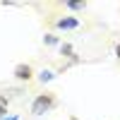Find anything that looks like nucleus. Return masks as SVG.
Returning a JSON list of instances; mask_svg holds the SVG:
<instances>
[{"label": "nucleus", "mask_w": 120, "mask_h": 120, "mask_svg": "<svg viewBox=\"0 0 120 120\" xmlns=\"http://www.w3.org/2000/svg\"><path fill=\"white\" fill-rule=\"evenodd\" d=\"M7 118V111H3V108H0V120H5Z\"/></svg>", "instance_id": "1a4fd4ad"}, {"label": "nucleus", "mask_w": 120, "mask_h": 120, "mask_svg": "<svg viewBox=\"0 0 120 120\" xmlns=\"http://www.w3.org/2000/svg\"><path fill=\"white\" fill-rule=\"evenodd\" d=\"M53 77H55V75L51 72V70H43V72H41V75H38V82H43V84H46V82H51V79H53Z\"/></svg>", "instance_id": "20e7f679"}, {"label": "nucleus", "mask_w": 120, "mask_h": 120, "mask_svg": "<svg viewBox=\"0 0 120 120\" xmlns=\"http://www.w3.org/2000/svg\"><path fill=\"white\" fill-rule=\"evenodd\" d=\"M15 77H17V79H22V82H29V79L34 77V72H31V67H29V65L22 63V65H17V67H15Z\"/></svg>", "instance_id": "f03ea898"}, {"label": "nucleus", "mask_w": 120, "mask_h": 120, "mask_svg": "<svg viewBox=\"0 0 120 120\" xmlns=\"http://www.w3.org/2000/svg\"><path fill=\"white\" fill-rule=\"evenodd\" d=\"M5 120H19V115H7Z\"/></svg>", "instance_id": "9d476101"}, {"label": "nucleus", "mask_w": 120, "mask_h": 120, "mask_svg": "<svg viewBox=\"0 0 120 120\" xmlns=\"http://www.w3.org/2000/svg\"><path fill=\"white\" fill-rule=\"evenodd\" d=\"M53 106H55V98H53L51 94H38V96L34 98V103H31V113H34V115H43V113L51 111Z\"/></svg>", "instance_id": "f257e3e1"}, {"label": "nucleus", "mask_w": 120, "mask_h": 120, "mask_svg": "<svg viewBox=\"0 0 120 120\" xmlns=\"http://www.w3.org/2000/svg\"><path fill=\"white\" fill-rule=\"evenodd\" d=\"M0 108H3V111H7V96H0Z\"/></svg>", "instance_id": "0eeeda50"}, {"label": "nucleus", "mask_w": 120, "mask_h": 120, "mask_svg": "<svg viewBox=\"0 0 120 120\" xmlns=\"http://www.w3.org/2000/svg\"><path fill=\"white\" fill-rule=\"evenodd\" d=\"M63 55H72V46L65 43V46H63Z\"/></svg>", "instance_id": "6e6552de"}, {"label": "nucleus", "mask_w": 120, "mask_h": 120, "mask_svg": "<svg viewBox=\"0 0 120 120\" xmlns=\"http://www.w3.org/2000/svg\"><path fill=\"white\" fill-rule=\"evenodd\" d=\"M55 26H58V29H77L79 22H77L75 17H63V19H58V22H55Z\"/></svg>", "instance_id": "7ed1b4c3"}, {"label": "nucleus", "mask_w": 120, "mask_h": 120, "mask_svg": "<svg viewBox=\"0 0 120 120\" xmlns=\"http://www.w3.org/2000/svg\"><path fill=\"white\" fill-rule=\"evenodd\" d=\"M65 5H67L70 10H84V7H86V3H65Z\"/></svg>", "instance_id": "423d86ee"}, {"label": "nucleus", "mask_w": 120, "mask_h": 120, "mask_svg": "<svg viewBox=\"0 0 120 120\" xmlns=\"http://www.w3.org/2000/svg\"><path fill=\"white\" fill-rule=\"evenodd\" d=\"M43 43H46V46H55V43H58V38L51 36V34H46V36H43Z\"/></svg>", "instance_id": "39448f33"}]
</instances>
